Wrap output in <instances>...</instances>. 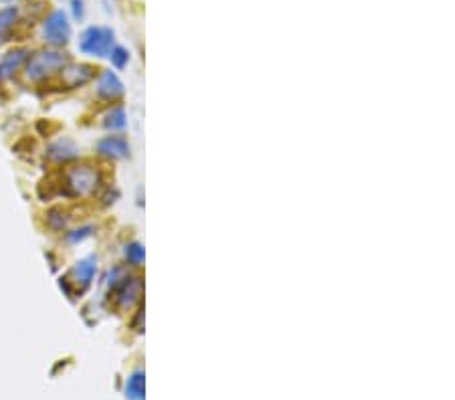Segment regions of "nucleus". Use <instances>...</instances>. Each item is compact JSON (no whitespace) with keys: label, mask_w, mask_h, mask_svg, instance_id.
Returning <instances> with one entry per match:
<instances>
[{"label":"nucleus","mask_w":455,"mask_h":400,"mask_svg":"<svg viewBox=\"0 0 455 400\" xmlns=\"http://www.w3.org/2000/svg\"><path fill=\"white\" fill-rule=\"evenodd\" d=\"M101 186L99 170L91 164L69 166L61 176V192L69 198H90Z\"/></svg>","instance_id":"1"},{"label":"nucleus","mask_w":455,"mask_h":400,"mask_svg":"<svg viewBox=\"0 0 455 400\" xmlns=\"http://www.w3.org/2000/svg\"><path fill=\"white\" fill-rule=\"evenodd\" d=\"M65 65H69L67 53H63L59 49H43L29 55V59L25 63V77L30 83H41L45 79H51L53 75L61 73L65 69Z\"/></svg>","instance_id":"2"},{"label":"nucleus","mask_w":455,"mask_h":400,"mask_svg":"<svg viewBox=\"0 0 455 400\" xmlns=\"http://www.w3.org/2000/svg\"><path fill=\"white\" fill-rule=\"evenodd\" d=\"M108 287H110V297H114V302L121 309L132 308L142 295V279L125 275L121 269H114V273H110Z\"/></svg>","instance_id":"3"},{"label":"nucleus","mask_w":455,"mask_h":400,"mask_svg":"<svg viewBox=\"0 0 455 400\" xmlns=\"http://www.w3.org/2000/svg\"><path fill=\"white\" fill-rule=\"evenodd\" d=\"M114 47V31L110 27H88L79 36V51L90 57H108Z\"/></svg>","instance_id":"4"},{"label":"nucleus","mask_w":455,"mask_h":400,"mask_svg":"<svg viewBox=\"0 0 455 400\" xmlns=\"http://www.w3.org/2000/svg\"><path fill=\"white\" fill-rule=\"evenodd\" d=\"M71 21H69V14L65 10H53L45 21H43V41L53 45V47H63L69 43L71 39Z\"/></svg>","instance_id":"5"},{"label":"nucleus","mask_w":455,"mask_h":400,"mask_svg":"<svg viewBox=\"0 0 455 400\" xmlns=\"http://www.w3.org/2000/svg\"><path fill=\"white\" fill-rule=\"evenodd\" d=\"M29 55H30L29 49H25V47H17V49L4 53V55L0 57V85H2L4 81L12 79V77L25 67V63L29 59Z\"/></svg>","instance_id":"6"},{"label":"nucleus","mask_w":455,"mask_h":400,"mask_svg":"<svg viewBox=\"0 0 455 400\" xmlns=\"http://www.w3.org/2000/svg\"><path fill=\"white\" fill-rule=\"evenodd\" d=\"M93 77H95V67H91L88 63L65 65V69L61 71V81L67 85V90L81 87V85L90 83Z\"/></svg>","instance_id":"7"},{"label":"nucleus","mask_w":455,"mask_h":400,"mask_svg":"<svg viewBox=\"0 0 455 400\" xmlns=\"http://www.w3.org/2000/svg\"><path fill=\"white\" fill-rule=\"evenodd\" d=\"M95 152L110 160H123L130 156V144L123 136H105L95 144Z\"/></svg>","instance_id":"8"},{"label":"nucleus","mask_w":455,"mask_h":400,"mask_svg":"<svg viewBox=\"0 0 455 400\" xmlns=\"http://www.w3.org/2000/svg\"><path fill=\"white\" fill-rule=\"evenodd\" d=\"M95 92H97V95L101 99L114 101V99H120L121 95H123V83H121V79L114 71H101L99 77H97Z\"/></svg>","instance_id":"9"},{"label":"nucleus","mask_w":455,"mask_h":400,"mask_svg":"<svg viewBox=\"0 0 455 400\" xmlns=\"http://www.w3.org/2000/svg\"><path fill=\"white\" fill-rule=\"evenodd\" d=\"M95 273H97V259L95 257H85V259H79L73 265L71 277H73V283L79 289H88L93 283V279H95Z\"/></svg>","instance_id":"10"},{"label":"nucleus","mask_w":455,"mask_h":400,"mask_svg":"<svg viewBox=\"0 0 455 400\" xmlns=\"http://www.w3.org/2000/svg\"><path fill=\"white\" fill-rule=\"evenodd\" d=\"M19 19H21L19 6H4V8H0V45L4 41H8V36H10L12 29L17 27Z\"/></svg>","instance_id":"11"},{"label":"nucleus","mask_w":455,"mask_h":400,"mask_svg":"<svg viewBox=\"0 0 455 400\" xmlns=\"http://www.w3.org/2000/svg\"><path fill=\"white\" fill-rule=\"evenodd\" d=\"M47 156H49L53 162L63 164V162H69V160H73V158L77 156V148H75V144H73L71 140H59V142H55V144L49 146Z\"/></svg>","instance_id":"12"},{"label":"nucleus","mask_w":455,"mask_h":400,"mask_svg":"<svg viewBox=\"0 0 455 400\" xmlns=\"http://www.w3.org/2000/svg\"><path fill=\"white\" fill-rule=\"evenodd\" d=\"M125 397L130 400H142L144 399V374L136 372L128 378L125 384Z\"/></svg>","instance_id":"13"},{"label":"nucleus","mask_w":455,"mask_h":400,"mask_svg":"<svg viewBox=\"0 0 455 400\" xmlns=\"http://www.w3.org/2000/svg\"><path fill=\"white\" fill-rule=\"evenodd\" d=\"M125 112L123 107H114L105 118H103V127L110 129V131H118V129H123L125 127Z\"/></svg>","instance_id":"14"},{"label":"nucleus","mask_w":455,"mask_h":400,"mask_svg":"<svg viewBox=\"0 0 455 400\" xmlns=\"http://www.w3.org/2000/svg\"><path fill=\"white\" fill-rule=\"evenodd\" d=\"M67 222H69V215L63 209H51L47 213V227L51 231H65Z\"/></svg>","instance_id":"15"},{"label":"nucleus","mask_w":455,"mask_h":400,"mask_svg":"<svg viewBox=\"0 0 455 400\" xmlns=\"http://www.w3.org/2000/svg\"><path fill=\"white\" fill-rule=\"evenodd\" d=\"M91 233H93V227H79V229H73V231H67L65 233V241L71 243V245H77V243H83L85 239H90Z\"/></svg>","instance_id":"16"},{"label":"nucleus","mask_w":455,"mask_h":400,"mask_svg":"<svg viewBox=\"0 0 455 400\" xmlns=\"http://www.w3.org/2000/svg\"><path fill=\"white\" fill-rule=\"evenodd\" d=\"M108 57H110V61L112 65L116 67V69H123L128 61H130V53L123 49V47H112V51L108 53Z\"/></svg>","instance_id":"17"},{"label":"nucleus","mask_w":455,"mask_h":400,"mask_svg":"<svg viewBox=\"0 0 455 400\" xmlns=\"http://www.w3.org/2000/svg\"><path fill=\"white\" fill-rule=\"evenodd\" d=\"M125 259L132 263V265H140L144 261V246L140 243H130L125 246Z\"/></svg>","instance_id":"18"},{"label":"nucleus","mask_w":455,"mask_h":400,"mask_svg":"<svg viewBox=\"0 0 455 400\" xmlns=\"http://www.w3.org/2000/svg\"><path fill=\"white\" fill-rule=\"evenodd\" d=\"M71 8H73V17L77 21H81L85 17V6H83V0H71Z\"/></svg>","instance_id":"19"},{"label":"nucleus","mask_w":455,"mask_h":400,"mask_svg":"<svg viewBox=\"0 0 455 400\" xmlns=\"http://www.w3.org/2000/svg\"><path fill=\"white\" fill-rule=\"evenodd\" d=\"M2 2H14V0H2Z\"/></svg>","instance_id":"20"}]
</instances>
